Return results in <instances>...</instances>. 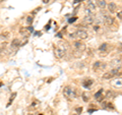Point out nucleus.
I'll use <instances>...</instances> for the list:
<instances>
[{
    "label": "nucleus",
    "instance_id": "obj_1",
    "mask_svg": "<svg viewBox=\"0 0 122 115\" xmlns=\"http://www.w3.org/2000/svg\"><path fill=\"white\" fill-rule=\"evenodd\" d=\"M78 95V92L76 90H73L70 87H65L63 89V96L64 98L67 99V100H73V99L76 98V96Z\"/></svg>",
    "mask_w": 122,
    "mask_h": 115
},
{
    "label": "nucleus",
    "instance_id": "obj_2",
    "mask_svg": "<svg viewBox=\"0 0 122 115\" xmlns=\"http://www.w3.org/2000/svg\"><path fill=\"white\" fill-rule=\"evenodd\" d=\"M87 32L86 30H77L75 33L71 34L70 37L71 38H76V39H79V40H85L87 38Z\"/></svg>",
    "mask_w": 122,
    "mask_h": 115
},
{
    "label": "nucleus",
    "instance_id": "obj_3",
    "mask_svg": "<svg viewBox=\"0 0 122 115\" xmlns=\"http://www.w3.org/2000/svg\"><path fill=\"white\" fill-rule=\"evenodd\" d=\"M65 51H66V47H63V46H59L54 50V55L57 59H61L62 57L65 55Z\"/></svg>",
    "mask_w": 122,
    "mask_h": 115
},
{
    "label": "nucleus",
    "instance_id": "obj_4",
    "mask_svg": "<svg viewBox=\"0 0 122 115\" xmlns=\"http://www.w3.org/2000/svg\"><path fill=\"white\" fill-rule=\"evenodd\" d=\"M95 20H96V15L94 13H91V14H86L85 17H83V22H85L86 25H92L94 24Z\"/></svg>",
    "mask_w": 122,
    "mask_h": 115
},
{
    "label": "nucleus",
    "instance_id": "obj_5",
    "mask_svg": "<svg viewBox=\"0 0 122 115\" xmlns=\"http://www.w3.org/2000/svg\"><path fill=\"white\" fill-rule=\"evenodd\" d=\"M105 68H106V63L101 62V61H97V62H95L93 65V69L95 71H100V70L105 69Z\"/></svg>",
    "mask_w": 122,
    "mask_h": 115
},
{
    "label": "nucleus",
    "instance_id": "obj_6",
    "mask_svg": "<svg viewBox=\"0 0 122 115\" xmlns=\"http://www.w3.org/2000/svg\"><path fill=\"white\" fill-rule=\"evenodd\" d=\"M104 24H105V26H108V28H111L112 26H115V20H114V17L110 16V15H107L104 20Z\"/></svg>",
    "mask_w": 122,
    "mask_h": 115
},
{
    "label": "nucleus",
    "instance_id": "obj_7",
    "mask_svg": "<svg viewBox=\"0 0 122 115\" xmlns=\"http://www.w3.org/2000/svg\"><path fill=\"white\" fill-rule=\"evenodd\" d=\"M95 9H96V5L94 4V2H89L86 5V8L85 10V12L86 14H91V13H94Z\"/></svg>",
    "mask_w": 122,
    "mask_h": 115
},
{
    "label": "nucleus",
    "instance_id": "obj_8",
    "mask_svg": "<svg viewBox=\"0 0 122 115\" xmlns=\"http://www.w3.org/2000/svg\"><path fill=\"white\" fill-rule=\"evenodd\" d=\"M74 47L76 50H78L79 52H83V51H86V44H83L81 43V42H74Z\"/></svg>",
    "mask_w": 122,
    "mask_h": 115
},
{
    "label": "nucleus",
    "instance_id": "obj_9",
    "mask_svg": "<svg viewBox=\"0 0 122 115\" xmlns=\"http://www.w3.org/2000/svg\"><path fill=\"white\" fill-rule=\"evenodd\" d=\"M103 89H101V90H99L96 94L94 95V97H95V99L98 101V102H102L103 101Z\"/></svg>",
    "mask_w": 122,
    "mask_h": 115
},
{
    "label": "nucleus",
    "instance_id": "obj_10",
    "mask_svg": "<svg viewBox=\"0 0 122 115\" xmlns=\"http://www.w3.org/2000/svg\"><path fill=\"white\" fill-rule=\"evenodd\" d=\"M111 65L114 68H121V59L120 58H116V59L112 60Z\"/></svg>",
    "mask_w": 122,
    "mask_h": 115
},
{
    "label": "nucleus",
    "instance_id": "obj_11",
    "mask_svg": "<svg viewBox=\"0 0 122 115\" xmlns=\"http://www.w3.org/2000/svg\"><path fill=\"white\" fill-rule=\"evenodd\" d=\"M116 10H117V5L115 4V3H109L108 4V11L110 13H114V12H116Z\"/></svg>",
    "mask_w": 122,
    "mask_h": 115
},
{
    "label": "nucleus",
    "instance_id": "obj_12",
    "mask_svg": "<svg viewBox=\"0 0 122 115\" xmlns=\"http://www.w3.org/2000/svg\"><path fill=\"white\" fill-rule=\"evenodd\" d=\"M115 96H116V94L114 93L113 91H107L106 96H105V99H107V100H111V99L115 98Z\"/></svg>",
    "mask_w": 122,
    "mask_h": 115
},
{
    "label": "nucleus",
    "instance_id": "obj_13",
    "mask_svg": "<svg viewBox=\"0 0 122 115\" xmlns=\"http://www.w3.org/2000/svg\"><path fill=\"white\" fill-rule=\"evenodd\" d=\"M108 50H109V45L107 43H103L100 47H99V51H100L101 53L102 52H107Z\"/></svg>",
    "mask_w": 122,
    "mask_h": 115
},
{
    "label": "nucleus",
    "instance_id": "obj_14",
    "mask_svg": "<svg viewBox=\"0 0 122 115\" xmlns=\"http://www.w3.org/2000/svg\"><path fill=\"white\" fill-rule=\"evenodd\" d=\"M20 33L25 38H28L29 35H30V31H29L28 28H21V29L20 30Z\"/></svg>",
    "mask_w": 122,
    "mask_h": 115
},
{
    "label": "nucleus",
    "instance_id": "obj_15",
    "mask_svg": "<svg viewBox=\"0 0 122 115\" xmlns=\"http://www.w3.org/2000/svg\"><path fill=\"white\" fill-rule=\"evenodd\" d=\"M97 5L100 7V8L104 9L105 7L107 6V3H106V0H97Z\"/></svg>",
    "mask_w": 122,
    "mask_h": 115
},
{
    "label": "nucleus",
    "instance_id": "obj_16",
    "mask_svg": "<svg viewBox=\"0 0 122 115\" xmlns=\"http://www.w3.org/2000/svg\"><path fill=\"white\" fill-rule=\"evenodd\" d=\"M120 69L121 68H113V69H111L109 72L111 73L113 76H116V75H118V74H120Z\"/></svg>",
    "mask_w": 122,
    "mask_h": 115
},
{
    "label": "nucleus",
    "instance_id": "obj_17",
    "mask_svg": "<svg viewBox=\"0 0 122 115\" xmlns=\"http://www.w3.org/2000/svg\"><path fill=\"white\" fill-rule=\"evenodd\" d=\"M93 83H94L93 79L87 78V79H86V80H83V86H85L86 88H89V87H91L92 85H93Z\"/></svg>",
    "mask_w": 122,
    "mask_h": 115
},
{
    "label": "nucleus",
    "instance_id": "obj_18",
    "mask_svg": "<svg viewBox=\"0 0 122 115\" xmlns=\"http://www.w3.org/2000/svg\"><path fill=\"white\" fill-rule=\"evenodd\" d=\"M81 97H82V101L83 102H89V100H90V94L87 93V92H83L82 95H81Z\"/></svg>",
    "mask_w": 122,
    "mask_h": 115
},
{
    "label": "nucleus",
    "instance_id": "obj_19",
    "mask_svg": "<svg viewBox=\"0 0 122 115\" xmlns=\"http://www.w3.org/2000/svg\"><path fill=\"white\" fill-rule=\"evenodd\" d=\"M112 78H113V75L110 72H106L105 74H103V78H105V79H111Z\"/></svg>",
    "mask_w": 122,
    "mask_h": 115
},
{
    "label": "nucleus",
    "instance_id": "obj_20",
    "mask_svg": "<svg viewBox=\"0 0 122 115\" xmlns=\"http://www.w3.org/2000/svg\"><path fill=\"white\" fill-rule=\"evenodd\" d=\"M8 37H9L8 33H2L1 35H0V38H1V39H7Z\"/></svg>",
    "mask_w": 122,
    "mask_h": 115
},
{
    "label": "nucleus",
    "instance_id": "obj_21",
    "mask_svg": "<svg viewBox=\"0 0 122 115\" xmlns=\"http://www.w3.org/2000/svg\"><path fill=\"white\" fill-rule=\"evenodd\" d=\"M33 21H34V17L33 16H28V18H26V22H28L29 25H32L33 24Z\"/></svg>",
    "mask_w": 122,
    "mask_h": 115
},
{
    "label": "nucleus",
    "instance_id": "obj_22",
    "mask_svg": "<svg viewBox=\"0 0 122 115\" xmlns=\"http://www.w3.org/2000/svg\"><path fill=\"white\" fill-rule=\"evenodd\" d=\"M114 83H115V86L116 87H121V78H119V79H117V80H115V82H114Z\"/></svg>",
    "mask_w": 122,
    "mask_h": 115
},
{
    "label": "nucleus",
    "instance_id": "obj_23",
    "mask_svg": "<svg viewBox=\"0 0 122 115\" xmlns=\"http://www.w3.org/2000/svg\"><path fill=\"white\" fill-rule=\"evenodd\" d=\"M117 17L119 18V20H121V18H122V12H121V11H119V12L117 13Z\"/></svg>",
    "mask_w": 122,
    "mask_h": 115
},
{
    "label": "nucleus",
    "instance_id": "obj_24",
    "mask_svg": "<svg viewBox=\"0 0 122 115\" xmlns=\"http://www.w3.org/2000/svg\"><path fill=\"white\" fill-rule=\"evenodd\" d=\"M76 18H77V17H72V18H70V20H69V21H69V22H70V24H71V22H73L74 21H76Z\"/></svg>",
    "mask_w": 122,
    "mask_h": 115
},
{
    "label": "nucleus",
    "instance_id": "obj_25",
    "mask_svg": "<svg viewBox=\"0 0 122 115\" xmlns=\"http://www.w3.org/2000/svg\"><path fill=\"white\" fill-rule=\"evenodd\" d=\"M15 96H16V94H13L12 96H11V98H10V102H12V101L14 100V97H15Z\"/></svg>",
    "mask_w": 122,
    "mask_h": 115
},
{
    "label": "nucleus",
    "instance_id": "obj_26",
    "mask_svg": "<svg viewBox=\"0 0 122 115\" xmlns=\"http://www.w3.org/2000/svg\"><path fill=\"white\" fill-rule=\"evenodd\" d=\"M76 111H77L78 114H79V113L81 112V107H78V108H76Z\"/></svg>",
    "mask_w": 122,
    "mask_h": 115
},
{
    "label": "nucleus",
    "instance_id": "obj_27",
    "mask_svg": "<svg viewBox=\"0 0 122 115\" xmlns=\"http://www.w3.org/2000/svg\"><path fill=\"white\" fill-rule=\"evenodd\" d=\"M81 1H86V0H74V3H78V2H81Z\"/></svg>",
    "mask_w": 122,
    "mask_h": 115
},
{
    "label": "nucleus",
    "instance_id": "obj_28",
    "mask_svg": "<svg viewBox=\"0 0 122 115\" xmlns=\"http://www.w3.org/2000/svg\"><path fill=\"white\" fill-rule=\"evenodd\" d=\"M49 1H50V0H43V2L45 3V4H47V3H48Z\"/></svg>",
    "mask_w": 122,
    "mask_h": 115
},
{
    "label": "nucleus",
    "instance_id": "obj_29",
    "mask_svg": "<svg viewBox=\"0 0 122 115\" xmlns=\"http://www.w3.org/2000/svg\"><path fill=\"white\" fill-rule=\"evenodd\" d=\"M1 53H2V48L0 47V56H1Z\"/></svg>",
    "mask_w": 122,
    "mask_h": 115
},
{
    "label": "nucleus",
    "instance_id": "obj_30",
    "mask_svg": "<svg viewBox=\"0 0 122 115\" xmlns=\"http://www.w3.org/2000/svg\"><path fill=\"white\" fill-rule=\"evenodd\" d=\"M72 115H76V114H72Z\"/></svg>",
    "mask_w": 122,
    "mask_h": 115
}]
</instances>
